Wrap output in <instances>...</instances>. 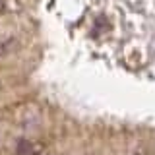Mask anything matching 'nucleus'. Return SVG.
Listing matches in <instances>:
<instances>
[{
	"label": "nucleus",
	"instance_id": "nucleus-1",
	"mask_svg": "<svg viewBox=\"0 0 155 155\" xmlns=\"http://www.w3.org/2000/svg\"><path fill=\"white\" fill-rule=\"evenodd\" d=\"M48 145L41 140H21L16 145V155H47Z\"/></svg>",
	"mask_w": 155,
	"mask_h": 155
},
{
	"label": "nucleus",
	"instance_id": "nucleus-2",
	"mask_svg": "<svg viewBox=\"0 0 155 155\" xmlns=\"http://www.w3.org/2000/svg\"><path fill=\"white\" fill-rule=\"evenodd\" d=\"M21 2L19 0H0V16H6V14H18L21 12Z\"/></svg>",
	"mask_w": 155,
	"mask_h": 155
},
{
	"label": "nucleus",
	"instance_id": "nucleus-3",
	"mask_svg": "<svg viewBox=\"0 0 155 155\" xmlns=\"http://www.w3.org/2000/svg\"><path fill=\"white\" fill-rule=\"evenodd\" d=\"M18 41L14 37H6V39H0V56L8 54V52H12L14 48H16Z\"/></svg>",
	"mask_w": 155,
	"mask_h": 155
},
{
	"label": "nucleus",
	"instance_id": "nucleus-4",
	"mask_svg": "<svg viewBox=\"0 0 155 155\" xmlns=\"http://www.w3.org/2000/svg\"><path fill=\"white\" fill-rule=\"evenodd\" d=\"M130 155H151V149H149L147 145H138V147L132 149Z\"/></svg>",
	"mask_w": 155,
	"mask_h": 155
}]
</instances>
